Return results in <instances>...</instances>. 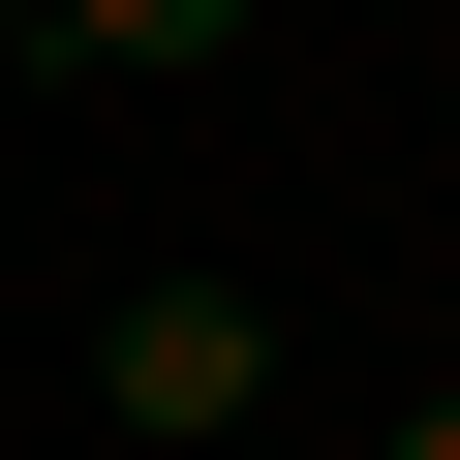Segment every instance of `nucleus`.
<instances>
[{
	"mask_svg": "<svg viewBox=\"0 0 460 460\" xmlns=\"http://www.w3.org/2000/svg\"><path fill=\"white\" fill-rule=\"evenodd\" d=\"M246 399H277V307H246V277H123V307H93V429L184 460V429H246Z\"/></svg>",
	"mask_w": 460,
	"mask_h": 460,
	"instance_id": "1",
	"label": "nucleus"
},
{
	"mask_svg": "<svg viewBox=\"0 0 460 460\" xmlns=\"http://www.w3.org/2000/svg\"><path fill=\"white\" fill-rule=\"evenodd\" d=\"M62 62H123V93H215V62H246V0H62Z\"/></svg>",
	"mask_w": 460,
	"mask_h": 460,
	"instance_id": "2",
	"label": "nucleus"
},
{
	"mask_svg": "<svg viewBox=\"0 0 460 460\" xmlns=\"http://www.w3.org/2000/svg\"><path fill=\"white\" fill-rule=\"evenodd\" d=\"M368 460H460V399H399V429H368Z\"/></svg>",
	"mask_w": 460,
	"mask_h": 460,
	"instance_id": "3",
	"label": "nucleus"
},
{
	"mask_svg": "<svg viewBox=\"0 0 460 460\" xmlns=\"http://www.w3.org/2000/svg\"><path fill=\"white\" fill-rule=\"evenodd\" d=\"M0 62H62V0H0Z\"/></svg>",
	"mask_w": 460,
	"mask_h": 460,
	"instance_id": "4",
	"label": "nucleus"
}]
</instances>
